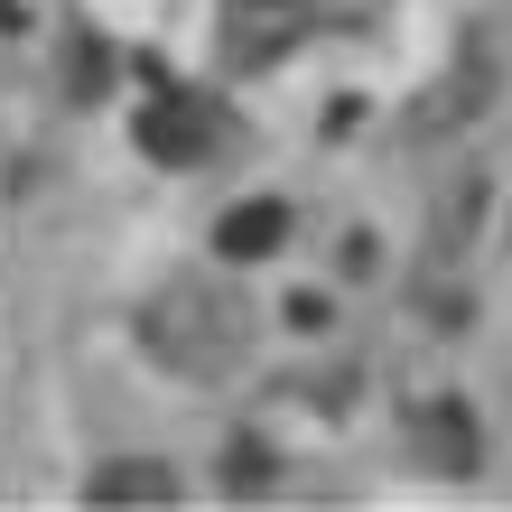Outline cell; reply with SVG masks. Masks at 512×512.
<instances>
[{
	"instance_id": "cell-1",
	"label": "cell",
	"mask_w": 512,
	"mask_h": 512,
	"mask_svg": "<svg viewBox=\"0 0 512 512\" xmlns=\"http://www.w3.org/2000/svg\"><path fill=\"white\" fill-rule=\"evenodd\" d=\"M252 336H261V317H252V298L233 289V280H168L140 308L149 364H168L177 382H224L252 354Z\"/></svg>"
},
{
	"instance_id": "cell-5",
	"label": "cell",
	"mask_w": 512,
	"mask_h": 512,
	"mask_svg": "<svg viewBox=\"0 0 512 512\" xmlns=\"http://www.w3.org/2000/svg\"><path fill=\"white\" fill-rule=\"evenodd\" d=\"M177 494H187V475L168 457H103L84 475V503H177Z\"/></svg>"
},
{
	"instance_id": "cell-3",
	"label": "cell",
	"mask_w": 512,
	"mask_h": 512,
	"mask_svg": "<svg viewBox=\"0 0 512 512\" xmlns=\"http://www.w3.org/2000/svg\"><path fill=\"white\" fill-rule=\"evenodd\" d=\"M317 0H215V47L233 66H280V56L308 38Z\"/></svg>"
},
{
	"instance_id": "cell-6",
	"label": "cell",
	"mask_w": 512,
	"mask_h": 512,
	"mask_svg": "<svg viewBox=\"0 0 512 512\" xmlns=\"http://www.w3.org/2000/svg\"><path fill=\"white\" fill-rule=\"evenodd\" d=\"M280 243H289V205H280V196H252L243 215L215 224V252H224V261H270Z\"/></svg>"
},
{
	"instance_id": "cell-4",
	"label": "cell",
	"mask_w": 512,
	"mask_h": 512,
	"mask_svg": "<svg viewBox=\"0 0 512 512\" xmlns=\"http://www.w3.org/2000/svg\"><path fill=\"white\" fill-rule=\"evenodd\" d=\"M410 457H419V475H457V485L485 466L475 410L457 401V391H429V401H410Z\"/></svg>"
},
{
	"instance_id": "cell-2",
	"label": "cell",
	"mask_w": 512,
	"mask_h": 512,
	"mask_svg": "<svg viewBox=\"0 0 512 512\" xmlns=\"http://www.w3.org/2000/svg\"><path fill=\"white\" fill-rule=\"evenodd\" d=\"M233 103L215 94V84H159V94L140 103V122H131V140H140V159H159V168H215L224 149H233Z\"/></svg>"
}]
</instances>
